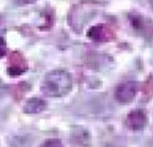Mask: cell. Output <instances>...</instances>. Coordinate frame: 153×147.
<instances>
[{
	"instance_id": "1",
	"label": "cell",
	"mask_w": 153,
	"mask_h": 147,
	"mask_svg": "<svg viewBox=\"0 0 153 147\" xmlns=\"http://www.w3.org/2000/svg\"><path fill=\"white\" fill-rule=\"evenodd\" d=\"M72 88L71 75L65 70H54L48 72L42 83V92L49 97H61Z\"/></svg>"
},
{
	"instance_id": "5",
	"label": "cell",
	"mask_w": 153,
	"mask_h": 147,
	"mask_svg": "<svg viewBox=\"0 0 153 147\" xmlns=\"http://www.w3.org/2000/svg\"><path fill=\"white\" fill-rule=\"evenodd\" d=\"M126 125L129 129L134 131L142 130L147 124V117L142 110H132V112L126 117Z\"/></svg>"
},
{
	"instance_id": "6",
	"label": "cell",
	"mask_w": 153,
	"mask_h": 147,
	"mask_svg": "<svg viewBox=\"0 0 153 147\" xmlns=\"http://www.w3.org/2000/svg\"><path fill=\"white\" fill-rule=\"evenodd\" d=\"M47 109V102L42 98L33 97L28 99L23 107V112L27 114H39Z\"/></svg>"
},
{
	"instance_id": "4",
	"label": "cell",
	"mask_w": 153,
	"mask_h": 147,
	"mask_svg": "<svg viewBox=\"0 0 153 147\" xmlns=\"http://www.w3.org/2000/svg\"><path fill=\"white\" fill-rule=\"evenodd\" d=\"M88 37L94 42H108L114 37V32L105 24H98V26H93L90 28Z\"/></svg>"
},
{
	"instance_id": "2",
	"label": "cell",
	"mask_w": 153,
	"mask_h": 147,
	"mask_svg": "<svg viewBox=\"0 0 153 147\" xmlns=\"http://www.w3.org/2000/svg\"><path fill=\"white\" fill-rule=\"evenodd\" d=\"M138 91V83L135 81H127L119 85L115 90V99L121 104L130 103L136 97Z\"/></svg>"
},
{
	"instance_id": "11",
	"label": "cell",
	"mask_w": 153,
	"mask_h": 147,
	"mask_svg": "<svg viewBox=\"0 0 153 147\" xmlns=\"http://www.w3.org/2000/svg\"><path fill=\"white\" fill-rule=\"evenodd\" d=\"M148 3H149L151 7H152V10H153V0H148Z\"/></svg>"
},
{
	"instance_id": "12",
	"label": "cell",
	"mask_w": 153,
	"mask_h": 147,
	"mask_svg": "<svg viewBox=\"0 0 153 147\" xmlns=\"http://www.w3.org/2000/svg\"><path fill=\"white\" fill-rule=\"evenodd\" d=\"M3 53H4V49H0V56L3 55Z\"/></svg>"
},
{
	"instance_id": "10",
	"label": "cell",
	"mask_w": 153,
	"mask_h": 147,
	"mask_svg": "<svg viewBox=\"0 0 153 147\" xmlns=\"http://www.w3.org/2000/svg\"><path fill=\"white\" fill-rule=\"evenodd\" d=\"M37 0H15V3L19 5V6H25V5H31V4H34Z\"/></svg>"
},
{
	"instance_id": "9",
	"label": "cell",
	"mask_w": 153,
	"mask_h": 147,
	"mask_svg": "<svg viewBox=\"0 0 153 147\" xmlns=\"http://www.w3.org/2000/svg\"><path fill=\"white\" fill-rule=\"evenodd\" d=\"M72 135H76V140H74L75 143L86 142V137H90V135H88V131L85 130V129H83V131H82V135H81L80 132H72Z\"/></svg>"
},
{
	"instance_id": "3",
	"label": "cell",
	"mask_w": 153,
	"mask_h": 147,
	"mask_svg": "<svg viewBox=\"0 0 153 147\" xmlns=\"http://www.w3.org/2000/svg\"><path fill=\"white\" fill-rule=\"evenodd\" d=\"M130 20H131V23H132V27L140 34L143 36L145 38H147V39L151 38L153 41V23L149 20L143 19L142 16H140L138 14L131 15Z\"/></svg>"
},
{
	"instance_id": "7",
	"label": "cell",
	"mask_w": 153,
	"mask_h": 147,
	"mask_svg": "<svg viewBox=\"0 0 153 147\" xmlns=\"http://www.w3.org/2000/svg\"><path fill=\"white\" fill-rule=\"evenodd\" d=\"M9 145L11 147H30V142L27 141L26 137L21 136H14L9 140Z\"/></svg>"
},
{
	"instance_id": "8",
	"label": "cell",
	"mask_w": 153,
	"mask_h": 147,
	"mask_svg": "<svg viewBox=\"0 0 153 147\" xmlns=\"http://www.w3.org/2000/svg\"><path fill=\"white\" fill-rule=\"evenodd\" d=\"M41 147H64V145L59 139H48L41 145Z\"/></svg>"
}]
</instances>
